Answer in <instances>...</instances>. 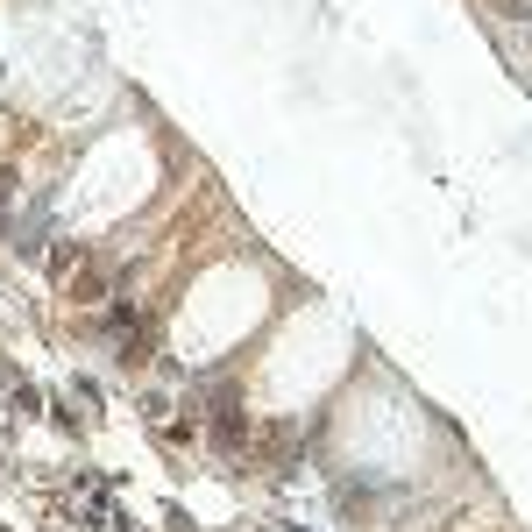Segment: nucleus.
Segmentation results:
<instances>
[{
	"label": "nucleus",
	"mask_w": 532,
	"mask_h": 532,
	"mask_svg": "<svg viewBox=\"0 0 532 532\" xmlns=\"http://www.w3.org/2000/svg\"><path fill=\"white\" fill-rule=\"evenodd\" d=\"M8 192H15V178H0V206H8Z\"/></svg>",
	"instance_id": "obj_2"
},
{
	"label": "nucleus",
	"mask_w": 532,
	"mask_h": 532,
	"mask_svg": "<svg viewBox=\"0 0 532 532\" xmlns=\"http://www.w3.org/2000/svg\"><path fill=\"white\" fill-rule=\"evenodd\" d=\"M43 227H50V213H43V206L15 220V242H22V256H29V249H43Z\"/></svg>",
	"instance_id": "obj_1"
}]
</instances>
